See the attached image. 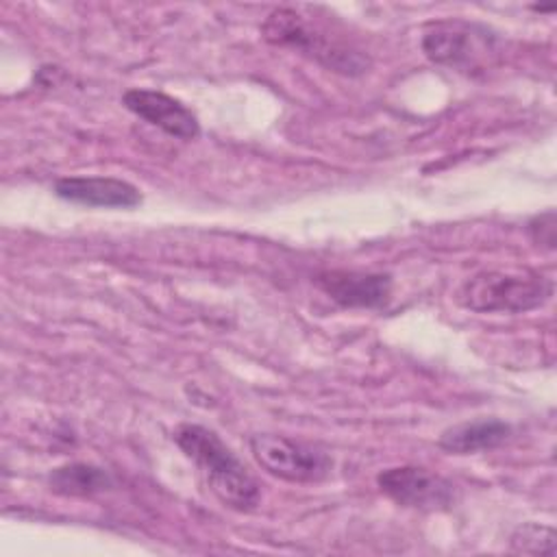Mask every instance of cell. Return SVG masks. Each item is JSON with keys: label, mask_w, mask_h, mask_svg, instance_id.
Returning <instances> with one entry per match:
<instances>
[{"label": "cell", "mask_w": 557, "mask_h": 557, "mask_svg": "<svg viewBox=\"0 0 557 557\" xmlns=\"http://www.w3.org/2000/svg\"><path fill=\"white\" fill-rule=\"evenodd\" d=\"M174 442L198 466L220 503L235 511H250L259 505L261 492L255 476L215 431L185 422L176 426Z\"/></svg>", "instance_id": "obj_1"}, {"label": "cell", "mask_w": 557, "mask_h": 557, "mask_svg": "<svg viewBox=\"0 0 557 557\" xmlns=\"http://www.w3.org/2000/svg\"><path fill=\"white\" fill-rule=\"evenodd\" d=\"M553 278L535 270H483L463 281L457 302L476 313H524L553 296Z\"/></svg>", "instance_id": "obj_2"}, {"label": "cell", "mask_w": 557, "mask_h": 557, "mask_svg": "<svg viewBox=\"0 0 557 557\" xmlns=\"http://www.w3.org/2000/svg\"><path fill=\"white\" fill-rule=\"evenodd\" d=\"M261 35L268 44L300 50L326 70L344 76H359L370 67V59L363 52L329 39L318 28H311L294 9H274L265 17Z\"/></svg>", "instance_id": "obj_3"}, {"label": "cell", "mask_w": 557, "mask_h": 557, "mask_svg": "<svg viewBox=\"0 0 557 557\" xmlns=\"http://www.w3.org/2000/svg\"><path fill=\"white\" fill-rule=\"evenodd\" d=\"M496 37L479 24L463 20H440L426 26L422 52L437 65L459 72L479 70L494 54Z\"/></svg>", "instance_id": "obj_4"}, {"label": "cell", "mask_w": 557, "mask_h": 557, "mask_svg": "<svg viewBox=\"0 0 557 557\" xmlns=\"http://www.w3.org/2000/svg\"><path fill=\"white\" fill-rule=\"evenodd\" d=\"M250 453L268 474L289 483H318L333 468L324 450L276 433L252 435Z\"/></svg>", "instance_id": "obj_5"}, {"label": "cell", "mask_w": 557, "mask_h": 557, "mask_svg": "<svg viewBox=\"0 0 557 557\" xmlns=\"http://www.w3.org/2000/svg\"><path fill=\"white\" fill-rule=\"evenodd\" d=\"M376 485L389 500L409 509L440 511L455 503V485L420 466L387 468L376 474Z\"/></svg>", "instance_id": "obj_6"}, {"label": "cell", "mask_w": 557, "mask_h": 557, "mask_svg": "<svg viewBox=\"0 0 557 557\" xmlns=\"http://www.w3.org/2000/svg\"><path fill=\"white\" fill-rule=\"evenodd\" d=\"M122 104L137 117L168 133L170 137L191 141L200 135V124L196 115L181 100L163 91L133 87L124 91Z\"/></svg>", "instance_id": "obj_7"}, {"label": "cell", "mask_w": 557, "mask_h": 557, "mask_svg": "<svg viewBox=\"0 0 557 557\" xmlns=\"http://www.w3.org/2000/svg\"><path fill=\"white\" fill-rule=\"evenodd\" d=\"M315 285L346 309H374L392 294V276L381 272L326 270L315 276Z\"/></svg>", "instance_id": "obj_8"}, {"label": "cell", "mask_w": 557, "mask_h": 557, "mask_svg": "<svg viewBox=\"0 0 557 557\" xmlns=\"http://www.w3.org/2000/svg\"><path fill=\"white\" fill-rule=\"evenodd\" d=\"M54 194L74 205L104 209H133L141 202L133 183L113 176H63L54 183Z\"/></svg>", "instance_id": "obj_9"}, {"label": "cell", "mask_w": 557, "mask_h": 557, "mask_svg": "<svg viewBox=\"0 0 557 557\" xmlns=\"http://www.w3.org/2000/svg\"><path fill=\"white\" fill-rule=\"evenodd\" d=\"M511 435V426L496 418H483L448 426L437 446L450 455H474L481 450H494Z\"/></svg>", "instance_id": "obj_10"}, {"label": "cell", "mask_w": 557, "mask_h": 557, "mask_svg": "<svg viewBox=\"0 0 557 557\" xmlns=\"http://www.w3.org/2000/svg\"><path fill=\"white\" fill-rule=\"evenodd\" d=\"M52 492L63 496H94L113 487V479L104 468L91 463L59 466L48 474Z\"/></svg>", "instance_id": "obj_11"}, {"label": "cell", "mask_w": 557, "mask_h": 557, "mask_svg": "<svg viewBox=\"0 0 557 557\" xmlns=\"http://www.w3.org/2000/svg\"><path fill=\"white\" fill-rule=\"evenodd\" d=\"M509 544L511 550L524 555H555V531L546 524L524 522L513 529Z\"/></svg>", "instance_id": "obj_12"}, {"label": "cell", "mask_w": 557, "mask_h": 557, "mask_svg": "<svg viewBox=\"0 0 557 557\" xmlns=\"http://www.w3.org/2000/svg\"><path fill=\"white\" fill-rule=\"evenodd\" d=\"M529 235L537 246H546L548 250L555 248V235H557V226H555V211L548 209L540 215H535L529 222Z\"/></svg>", "instance_id": "obj_13"}]
</instances>
